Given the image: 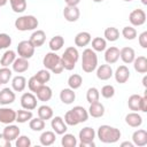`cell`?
<instances>
[{
	"instance_id": "obj_1",
	"label": "cell",
	"mask_w": 147,
	"mask_h": 147,
	"mask_svg": "<svg viewBox=\"0 0 147 147\" xmlns=\"http://www.w3.org/2000/svg\"><path fill=\"white\" fill-rule=\"evenodd\" d=\"M98 138L103 144H115L121 138V131L110 125H101L98 129Z\"/></svg>"
},
{
	"instance_id": "obj_2",
	"label": "cell",
	"mask_w": 147,
	"mask_h": 147,
	"mask_svg": "<svg viewBox=\"0 0 147 147\" xmlns=\"http://www.w3.org/2000/svg\"><path fill=\"white\" fill-rule=\"evenodd\" d=\"M42 64H44L45 69L52 71L55 75L61 74L63 71V67L61 63V56H59L55 52L47 53L42 59Z\"/></svg>"
},
{
	"instance_id": "obj_3",
	"label": "cell",
	"mask_w": 147,
	"mask_h": 147,
	"mask_svg": "<svg viewBox=\"0 0 147 147\" xmlns=\"http://www.w3.org/2000/svg\"><path fill=\"white\" fill-rule=\"evenodd\" d=\"M98 67V56L92 48H86L83 51L82 55V69L83 71L90 74L93 72Z\"/></svg>"
},
{
	"instance_id": "obj_4",
	"label": "cell",
	"mask_w": 147,
	"mask_h": 147,
	"mask_svg": "<svg viewBox=\"0 0 147 147\" xmlns=\"http://www.w3.org/2000/svg\"><path fill=\"white\" fill-rule=\"evenodd\" d=\"M78 59H79L78 49L74 46L67 47L64 53L61 56V63H62L63 69H65L68 71L75 69V65H76V62L78 61Z\"/></svg>"
},
{
	"instance_id": "obj_5",
	"label": "cell",
	"mask_w": 147,
	"mask_h": 147,
	"mask_svg": "<svg viewBox=\"0 0 147 147\" xmlns=\"http://www.w3.org/2000/svg\"><path fill=\"white\" fill-rule=\"evenodd\" d=\"M38 20L33 15H24L15 21V28L18 31H31L38 28Z\"/></svg>"
},
{
	"instance_id": "obj_6",
	"label": "cell",
	"mask_w": 147,
	"mask_h": 147,
	"mask_svg": "<svg viewBox=\"0 0 147 147\" xmlns=\"http://www.w3.org/2000/svg\"><path fill=\"white\" fill-rule=\"evenodd\" d=\"M34 47H33V45L30 42V40H22L21 42H18V45H17V54H18V56H21V57H24V59H30V57H32L33 56V54H34Z\"/></svg>"
},
{
	"instance_id": "obj_7",
	"label": "cell",
	"mask_w": 147,
	"mask_h": 147,
	"mask_svg": "<svg viewBox=\"0 0 147 147\" xmlns=\"http://www.w3.org/2000/svg\"><path fill=\"white\" fill-rule=\"evenodd\" d=\"M37 96L30 92L23 93L21 96V106L23 109L26 110H33L37 108Z\"/></svg>"
},
{
	"instance_id": "obj_8",
	"label": "cell",
	"mask_w": 147,
	"mask_h": 147,
	"mask_svg": "<svg viewBox=\"0 0 147 147\" xmlns=\"http://www.w3.org/2000/svg\"><path fill=\"white\" fill-rule=\"evenodd\" d=\"M129 21L133 26H140L146 22V13L142 9H134L129 15Z\"/></svg>"
},
{
	"instance_id": "obj_9",
	"label": "cell",
	"mask_w": 147,
	"mask_h": 147,
	"mask_svg": "<svg viewBox=\"0 0 147 147\" xmlns=\"http://www.w3.org/2000/svg\"><path fill=\"white\" fill-rule=\"evenodd\" d=\"M16 121V111L11 108H0V123L2 124H11Z\"/></svg>"
},
{
	"instance_id": "obj_10",
	"label": "cell",
	"mask_w": 147,
	"mask_h": 147,
	"mask_svg": "<svg viewBox=\"0 0 147 147\" xmlns=\"http://www.w3.org/2000/svg\"><path fill=\"white\" fill-rule=\"evenodd\" d=\"M52 122H51V125H52V129L54 130V132L56 134H63L67 132L68 130V126L65 124V122L63 121L62 117L60 116H55V117H52Z\"/></svg>"
},
{
	"instance_id": "obj_11",
	"label": "cell",
	"mask_w": 147,
	"mask_h": 147,
	"mask_svg": "<svg viewBox=\"0 0 147 147\" xmlns=\"http://www.w3.org/2000/svg\"><path fill=\"white\" fill-rule=\"evenodd\" d=\"M15 98H16L15 93L9 87H5V88L0 90V105H2V106L10 105L15 101Z\"/></svg>"
},
{
	"instance_id": "obj_12",
	"label": "cell",
	"mask_w": 147,
	"mask_h": 147,
	"mask_svg": "<svg viewBox=\"0 0 147 147\" xmlns=\"http://www.w3.org/2000/svg\"><path fill=\"white\" fill-rule=\"evenodd\" d=\"M80 11L77 6H67L63 9V16L68 22H76L79 18Z\"/></svg>"
},
{
	"instance_id": "obj_13",
	"label": "cell",
	"mask_w": 147,
	"mask_h": 147,
	"mask_svg": "<svg viewBox=\"0 0 147 147\" xmlns=\"http://www.w3.org/2000/svg\"><path fill=\"white\" fill-rule=\"evenodd\" d=\"M132 141L133 145L139 146V147H144L147 145V131L146 130H137L133 132L132 134Z\"/></svg>"
},
{
	"instance_id": "obj_14",
	"label": "cell",
	"mask_w": 147,
	"mask_h": 147,
	"mask_svg": "<svg viewBox=\"0 0 147 147\" xmlns=\"http://www.w3.org/2000/svg\"><path fill=\"white\" fill-rule=\"evenodd\" d=\"M114 72L109 64H101L100 67H96V77L100 80H108L113 77Z\"/></svg>"
},
{
	"instance_id": "obj_15",
	"label": "cell",
	"mask_w": 147,
	"mask_h": 147,
	"mask_svg": "<svg viewBox=\"0 0 147 147\" xmlns=\"http://www.w3.org/2000/svg\"><path fill=\"white\" fill-rule=\"evenodd\" d=\"M114 76H115V79H116L117 83L124 84V83H126L127 79L130 78V70H129V68H127L126 65H119V67L116 69Z\"/></svg>"
},
{
	"instance_id": "obj_16",
	"label": "cell",
	"mask_w": 147,
	"mask_h": 147,
	"mask_svg": "<svg viewBox=\"0 0 147 147\" xmlns=\"http://www.w3.org/2000/svg\"><path fill=\"white\" fill-rule=\"evenodd\" d=\"M29 40L33 45L34 48L40 47V46L44 45V42L46 40V33L42 30H36V31H33V33L31 34V37H30Z\"/></svg>"
},
{
	"instance_id": "obj_17",
	"label": "cell",
	"mask_w": 147,
	"mask_h": 147,
	"mask_svg": "<svg viewBox=\"0 0 147 147\" xmlns=\"http://www.w3.org/2000/svg\"><path fill=\"white\" fill-rule=\"evenodd\" d=\"M119 59V49L115 46H111L106 49L105 52V60L108 64H114Z\"/></svg>"
},
{
	"instance_id": "obj_18",
	"label": "cell",
	"mask_w": 147,
	"mask_h": 147,
	"mask_svg": "<svg viewBox=\"0 0 147 147\" xmlns=\"http://www.w3.org/2000/svg\"><path fill=\"white\" fill-rule=\"evenodd\" d=\"M103 114H105V107L101 102L95 101V102L90 103V108H88L90 116H92L94 118H99V117H102Z\"/></svg>"
},
{
	"instance_id": "obj_19",
	"label": "cell",
	"mask_w": 147,
	"mask_h": 147,
	"mask_svg": "<svg viewBox=\"0 0 147 147\" xmlns=\"http://www.w3.org/2000/svg\"><path fill=\"white\" fill-rule=\"evenodd\" d=\"M36 95H37V99L39 101H48L52 99V95H53V92H52V88L49 86H47L46 84L41 85L37 92H36Z\"/></svg>"
},
{
	"instance_id": "obj_20",
	"label": "cell",
	"mask_w": 147,
	"mask_h": 147,
	"mask_svg": "<svg viewBox=\"0 0 147 147\" xmlns=\"http://www.w3.org/2000/svg\"><path fill=\"white\" fill-rule=\"evenodd\" d=\"M92 40V37L90 34V32H86V31H82L79 33L76 34L75 37V45L77 47H85L87 46Z\"/></svg>"
},
{
	"instance_id": "obj_21",
	"label": "cell",
	"mask_w": 147,
	"mask_h": 147,
	"mask_svg": "<svg viewBox=\"0 0 147 147\" xmlns=\"http://www.w3.org/2000/svg\"><path fill=\"white\" fill-rule=\"evenodd\" d=\"M125 123L131 127H139L142 124V117L137 111H132L125 116Z\"/></svg>"
},
{
	"instance_id": "obj_22",
	"label": "cell",
	"mask_w": 147,
	"mask_h": 147,
	"mask_svg": "<svg viewBox=\"0 0 147 147\" xmlns=\"http://www.w3.org/2000/svg\"><path fill=\"white\" fill-rule=\"evenodd\" d=\"M13 70L17 74H22V72H25L28 69H29V61L28 59H24V57H17L15 59V61L13 62Z\"/></svg>"
},
{
	"instance_id": "obj_23",
	"label": "cell",
	"mask_w": 147,
	"mask_h": 147,
	"mask_svg": "<svg viewBox=\"0 0 147 147\" xmlns=\"http://www.w3.org/2000/svg\"><path fill=\"white\" fill-rule=\"evenodd\" d=\"M20 127L17 125H13V124H7V126L3 129V136L9 140V141H13V140H16V138L20 136Z\"/></svg>"
},
{
	"instance_id": "obj_24",
	"label": "cell",
	"mask_w": 147,
	"mask_h": 147,
	"mask_svg": "<svg viewBox=\"0 0 147 147\" xmlns=\"http://www.w3.org/2000/svg\"><path fill=\"white\" fill-rule=\"evenodd\" d=\"M94 138H95V131L90 126L83 127L79 131L80 142H91V141H94Z\"/></svg>"
},
{
	"instance_id": "obj_25",
	"label": "cell",
	"mask_w": 147,
	"mask_h": 147,
	"mask_svg": "<svg viewBox=\"0 0 147 147\" xmlns=\"http://www.w3.org/2000/svg\"><path fill=\"white\" fill-rule=\"evenodd\" d=\"M119 57L122 59V61L126 64L129 63H132L134 57H136V53H134V49L132 47H123L121 51H119Z\"/></svg>"
},
{
	"instance_id": "obj_26",
	"label": "cell",
	"mask_w": 147,
	"mask_h": 147,
	"mask_svg": "<svg viewBox=\"0 0 147 147\" xmlns=\"http://www.w3.org/2000/svg\"><path fill=\"white\" fill-rule=\"evenodd\" d=\"M60 99L64 105H71L76 99V93L72 88H63L60 92Z\"/></svg>"
},
{
	"instance_id": "obj_27",
	"label": "cell",
	"mask_w": 147,
	"mask_h": 147,
	"mask_svg": "<svg viewBox=\"0 0 147 147\" xmlns=\"http://www.w3.org/2000/svg\"><path fill=\"white\" fill-rule=\"evenodd\" d=\"M133 67L134 70L139 74H146L147 72V59L145 56H138L133 60Z\"/></svg>"
},
{
	"instance_id": "obj_28",
	"label": "cell",
	"mask_w": 147,
	"mask_h": 147,
	"mask_svg": "<svg viewBox=\"0 0 147 147\" xmlns=\"http://www.w3.org/2000/svg\"><path fill=\"white\" fill-rule=\"evenodd\" d=\"M55 139H56V137H55V133L53 131H45L39 137L40 144L42 146H51V145H53L55 142Z\"/></svg>"
},
{
	"instance_id": "obj_29",
	"label": "cell",
	"mask_w": 147,
	"mask_h": 147,
	"mask_svg": "<svg viewBox=\"0 0 147 147\" xmlns=\"http://www.w3.org/2000/svg\"><path fill=\"white\" fill-rule=\"evenodd\" d=\"M15 59H16V53H15L14 51H11V49H8V51H6V52L3 53V55L1 56V59H0V64H1L2 67H8V65L13 64V62L15 61Z\"/></svg>"
},
{
	"instance_id": "obj_30",
	"label": "cell",
	"mask_w": 147,
	"mask_h": 147,
	"mask_svg": "<svg viewBox=\"0 0 147 147\" xmlns=\"http://www.w3.org/2000/svg\"><path fill=\"white\" fill-rule=\"evenodd\" d=\"M26 86V79L23 76H16L11 80V87L15 92H22L24 91Z\"/></svg>"
},
{
	"instance_id": "obj_31",
	"label": "cell",
	"mask_w": 147,
	"mask_h": 147,
	"mask_svg": "<svg viewBox=\"0 0 147 147\" xmlns=\"http://www.w3.org/2000/svg\"><path fill=\"white\" fill-rule=\"evenodd\" d=\"M63 45H64V39H63L62 36H54L49 40V42H48V46H49V48H51L52 52L60 51L63 47Z\"/></svg>"
},
{
	"instance_id": "obj_32",
	"label": "cell",
	"mask_w": 147,
	"mask_h": 147,
	"mask_svg": "<svg viewBox=\"0 0 147 147\" xmlns=\"http://www.w3.org/2000/svg\"><path fill=\"white\" fill-rule=\"evenodd\" d=\"M71 110L75 113V115L78 118L79 123H84V122H86L88 119V111L84 107H82V106H75Z\"/></svg>"
},
{
	"instance_id": "obj_33",
	"label": "cell",
	"mask_w": 147,
	"mask_h": 147,
	"mask_svg": "<svg viewBox=\"0 0 147 147\" xmlns=\"http://www.w3.org/2000/svg\"><path fill=\"white\" fill-rule=\"evenodd\" d=\"M107 48V40L101 37H95L92 40V49L94 52H103Z\"/></svg>"
},
{
	"instance_id": "obj_34",
	"label": "cell",
	"mask_w": 147,
	"mask_h": 147,
	"mask_svg": "<svg viewBox=\"0 0 147 147\" xmlns=\"http://www.w3.org/2000/svg\"><path fill=\"white\" fill-rule=\"evenodd\" d=\"M38 117H40L44 121L51 119L53 117V109L47 106V105H42L38 108Z\"/></svg>"
},
{
	"instance_id": "obj_35",
	"label": "cell",
	"mask_w": 147,
	"mask_h": 147,
	"mask_svg": "<svg viewBox=\"0 0 147 147\" xmlns=\"http://www.w3.org/2000/svg\"><path fill=\"white\" fill-rule=\"evenodd\" d=\"M82 84H83V78H82V76L78 75V74H74V75H71V76L68 78V85H69V87L72 88L74 91L77 90V88H79V87L82 86Z\"/></svg>"
},
{
	"instance_id": "obj_36",
	"label": "cell",
	"mask_w": 147,
	"mask_h": 147,
	"mask_svg": "<svg viewBox=\"0 0 147 147\" xmlns=\"http://www.w3.org/2000/svg\"><path fill=\"white\" fill-rule=\"evenodd\" d=\"M140 100L141 96L139 94H132L130 95L129 100H127V106L131 110L133 111H139L140 110Z\"/></svg>"
},
{
	"instance_id": "obj_37",
	"label": "cell",
	"mask_w": 147,
	"mask_h": 147,
	"mask_svg": "<svg viewBox=\"0 0 147 147\" xmlns=\"http://www.w3.org/2000/svg\"><path fill=\"white\" fill-rule=\"evenodd\" d=\"M105 39L108 41H116L119 38V31L118 29L114 28V26H109L105 30Z\"/></svg>"
},
{
	"instance_id": "obj_38",
	"label": "cell",
	"mask_w": 147,
	"mask_h": 147,
	"mask_svg": "<svg viewBox=\"0 0 147 147\" xmlns=\"http://www.w3.org/2000/svg\"><path fill=\"white\" fill-rule=\"evenodd\" d=\"M61 145L63 147H75L77 145V139L71 133H63V137L61 139Z\"/></svg>"
},
{
	"instance_id": "obj_39",
	"label": "cell",
	"mask_w": 147,
	"mask_h": 147,
	"mask_svg": "<svg viewBox=\"0 0 147 147\" xmlns=\"http://www.w3.org/2000/svg\"><path fill=\"white\" fill-rule=\"evenodd\" d=\"M32 118V111L26 109H21L16 111V122L18 123H25Z\"/></svg>"
},
{
	"instance_id": "obj_40",
	"label": "cell",
	"mask_w": 147,
	"mask_h": 147,
	"mask_svg": "<svg viewBox=\"0 0 147 147\" xmlns=\"http://www.w3.org/2000/svg\"><path fill=\"white\" fill-rule=\"evenodd\" d=\"M29 126L32 131H42L45 129V121L41 119L40 117H37V118H31L29 121Z\"/></svg>"
},
{
	"instance_id": "obj_41",
	"label": "cell",
	"mask_w": 147,
	"mask_h": 147,
	"mask_svg": "<svg viewBox=\"0 0 147 147\" xmlns=\"http://www.w3.org/2000/svg\"><path fill=\"white\" fill-rule=\"evenodd\" d=\"M13 11L23 13L26 9V0H9Z\"/></svg>"
},
{
	"instance_id": "obj_42",
	"label": "cell",
	"mask_w": 147,
	"mask_h": 147,
	"mask_svg": "<svg viewBox=\"0 0 147 147\" xmlns=\"http://www.w3.org/2000/svg\"><path fill=\"white\" fill-rule=\"evenodd\" d=\"M34 77L38 79V82L40 83V84H46V83H48L49 82V79H51V72H49V70H47V69H41V70H39L36 75H34Z\"/></svg>"
},
{
	"instance_id": "obj_43",
	"label": "cell",
	"mask_w": 147,
	"mask_h": 147,
	"mask_svg": "<svg viewBox=\"0 0 147 147\" xmlns=\"http://www.w3.org/2000/svg\"><path fill=\"white\" fill-rule=\"evenodd\" d=\"M99 98H100V92L96 87H90L86 92V100L88 103H92V102H95V101H99Z\"/></svg>"
},
{
	"instance_id": "obj_44",
	"label": "cell",
	"mask_w": 147,
	"mask_h": 147,
	"mask_svg": "<svg viewBox=\"0 0 147 147\" xmlns=\"http://www.w3.org/2000/svg\"><path fill=\"white\" fill-rule=\"evenodd\" d=\"M64 122H65L67 125H70V126H75V125L79 124L78 118L76 117L75 113H74L71 109L65 113V115H64Z\"/></svg>"
},
{
	"instance_id": "obj_45",
	"label": "cell",
	"mask_w": 147,
	"mask_h": 147,
	"mask_svg": "<svg viewBox=\"0 0 147 147\" xmlns=\"http://www.w3.org/2000/svg\"><path fill=\"white\" fill-rule=\"evenodd\" d=\"M122 36L126 40H133L137 37V30L133 26H124L122 30Z\"/></svg>"
},
{
	"instance_id": "obj_46",
	"label": "cell",
	"mask_w": 147,
	"mask_h": 147,
	"mask_svg": "<svg viewBox=\"0 0 147 147\" xmlns=\"http://www.w3.org/2000/svg\"><path fill=\"white\" fill-rule=\"evenodd\" d=\"M10 78H11V70L7 67H2L0 69V83L7 84Z\"/></svg>"
},
{
	"instance_id": "obj_47",
	"label": "cell",
	"mask_w": 147,
	"mask_h": 147,
	"mask_svg": "<svg viewBox=\"0 0 147 147\" xmlns=\"http://www.w3.org/2000/svg\"><path fill=\"white\" fill-rule=\"evenodd\" d=\"M101 95L105 99H110L115 95V87L113 85H105L101 88Z\"/></svg>"
},
{
	"instance_id": "obj_48",
	"label": "cell",
	"mask_w": 147,
	"mask_h": 147,
	"mask_svg": "<svg viewBox=\"0 0 147 147\" xmlns=\"http://www.w3.org/2000/svg\"><path fill=\"white\" fill-rule=\"evenodd\" d=\"M15 145H16V147H30L31 146V140L26 136H18L16 138Z\"/></svg>"
},
{
	"instance_id": "obj_49",
	"label": "cell",
	"mask_w": 147,
	"mask_h": 147,
	"mask_svg": "<svg viewBox=\"0 0 147 147\" xmlns=\"http://www.w3.org/2000/svg\"><path fill=\"white\" fill-rule=\"evenodd\" d=\"M11 45V38L7 33H0V49L8 48Z\"/></svg>"
},
{
	"instance_id": "obj_50",
	"label": "cell",
	"mask_w": 147,
	"mask_h": 147,
	"mask_svg": "<svg viewBox=\"0 0 147 147\" xmlns=\"http://www.w3.org/2000/svg\"><path fill=\"white\" fill-rule=\"evenodd\" d=\"M41 85H42V84H40V83L38 82V79H37L34 76L30 77V79L28 80V87H29V90H30L31 92H33V93H36L37 90H38Z\"/></svg>"
},
{
	"instance_id": "obj_51",
	"label": "cell",
	"mask_w": 147,
	"mask_h": 147,
	"mask_svg": "<svg viewBox=\"0 0 147 147\" xmlns=\"http://www.w3.org/2000/svg\"><path fill=\"white\" fill-rule=\"evenodd\" d=\"M139 44L142 48H147V31H144L139 34Z\"/></svg>"
},
{
	"instance_id": "obj_52",
	"label": "cell",
	"mask_w": 147,
	"mask_h": 147,
	"mask_svg": "<svg viewBox=\"0 0 147 147\" xmlns=\"http://www.w3.org/2000/svg\"><path fill=\"white\" fill-rule=\"evenodd\" d=\"M140 110L142 113H146L147 111V92H145V95L141 96V100H140Z\"/></svg>"
},
{
	"instance_id": "obj_53",
	"label": "cell",
	"mask_w": 147,
	"mask_h": 147,
	"mask_svg": "<svg viewBox=\"0 0 147 147\" xmlns=\"http://www.w3.org/2000/svg\"><path fill=\"white\" fill-rule=\"evenodd\" d=\"M0 147H10V141L3 136V133H0Z\"/></svg>"
},
{
	"instance_id": "obj_54",
	"label": "cell",
	"mask_w": 147,
	"mask_h": 147,
	"mask_svg": "<svg viewBox=\"0 0 147 147\" xmlns=\"http://www.w3.org/2000/svg\"><path fill=\"white\" fill-rule=\"evenodd\" d=\"M79 147H95V142L91 141V142H79Z\"/></svg>"
},
{
	"instance_id": "obj_55",
	"label": "cell",
	"mask_w": 147,
	"mask_h": 147,
	"mask_svg": "<svg viewBox=\"0 0 147 147\" xmlns=\"http://www.w3.org/2000/svg\"><path fill=\"white\" fill-rule=\"evenodd\" d=\"M64 2L67 3V6H77L80 0H64Z\"/></svg>"
},
{
	"instance_id": "obj_56",
	"label": "cell",
	"mask_w": 147,
	"mask_h": 147,
	"mask_svg": "<svg viewBox=\"0 0 147 147\" xmlns=\"http://www.w3.org/2000/svg\"><path fill=\"white\" fill-rule=\"evenodd\" d=\"M121 146L122 147H133V142H129V141H124V142H122L121 144Z\"/></svg>"
},
{
	"instance_id": "obj_57",
	"label": "cell",
	"mask_w": 147,
	"mask_h": 147,
	"mask_svg": "<svg viewBox=\"0 0 147 147\" xmlns=\"http://www.w3.org/2000/svg\"><path fill=\"white\" fill-rule=\"evenodd\" d=\"M142 85H144V87H147V76H145L142 78Z\"/></svg>"
},
{
	"instance_id": "obj_58",
	"label": "cell",
	"mask_w": 147,
	"mask_h": 147,
	"mask_svg": "<svg viewBox=\"0 0 147 147\" xmlns=\"http://www.w3.org/2000/svg\"><path fill=\"white\" fill-rule=\"evenodd\" d=\"M7 1H8V0H0V7L5 6V5L7 3Z\"/></svg>"
},
{
	"instance_id": "obj_59",
	"label": "cell",
	"mask_w": 147,
	"mask_h": 147,
	"mask_svg": "<svg viewBox=\"0 0 147 147\" xmlns=\"http://www.w3.org/2000/svg\"><path fill=\"white\" fill-rule=\"evenodd\" d=\"M141 2H142V5H147V0H141Z\"/></svg>"
},
{
	"instance_id": "obj_60",
	"label": "cell",
	"mask_w": 147,
	"mask_h": 147,
	"mask_svg": "<svg viewBox=\"0 0 147 147\" xmlns=\"http://www.w3.org/2000/svg\"><path fill=\"white\" fill-rule=\"evenodd\" d=\"M92 1H94V2H102L103 0H92Z\"/></svg>"
},
{
	"instance_id": "obj_61",
	"label": "cell",
	"mask_w": 147,
	"mask_h": 147,
	"mask_svg": "<svg viewBox=\"0 0 147 147\" xmlns=\"http://www.w3.org/2000/svg\"><path fill=\"white\" fill-rule=\"evenodd\" d=\"M124 1H127V2H130V1H132V0H124Z\"/></svg>"
},
{
	"instance_id": "obj_62",
	"label": "cell",
	"mask_w": 147,
	"mask_h": 147,
	"mask_svg": "<svg viewBox=\"0 0 147 147\" xmlns=\"http://www.w3.org/2000/svg\"><path fill=\"white\" fill-rule=\"evenodd\" d=\"M0 85H1V83H0Z\"/></svg>"
}]
</instances>
